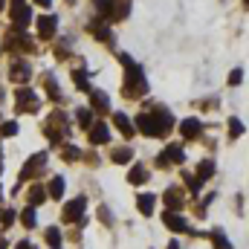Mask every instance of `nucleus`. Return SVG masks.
<instances>
[{"label": "nucleus", "mask_w": 249, "mask_h": 249, "mask_svg": "<svg viewBox=\"0 0 249 249\" xmlns=\"http://www.w3.org/2000/svg\"><path fill=\"white\" fill-rule=\"evenodd\" d=\"M171 127H174V116L160 107V110H154V113H139L133 130H139V133H145V136H162V133L171 130Z\"/></svg>", "instance_id": "obj_1"}, {"label": "nucleus", "mask_w": 249, "mask_h": 249, "mask_svg": "<svg viewBox=\"0 0 249 249\" xmlns=\"http://www.w3.org/2000/svg\"><path fill=\"white\" fill-rule=\"evenodd\" d=\"M119 61H122V64H124V70H127V75H124V93H136V90H145L148 84H145V78H142V67L130 61V55H127V53H122V55H119Z\"/></svg>", "instance_id": "obj_2"}, {"label": "nucleus", "mask_w": 249, "mask_h": 249, "mask_svg": "<svg viewBox=\"0 0 249 249\" xmlns=\"http://www.w3.org/2000/svg\"><path fill=\"white\" fill-rule=\"evenodd\" d=\"M15 99H18V110H20V113H35V110L41 107L38 96H35L32 90H26V87H20V90L15 93Z\"/></svg>", "instance_id": "obj_3"}, {"label": "nucleus", "mask_w": 249, "mask_h": 249, "mask_svg": "<svg viewBox=\"0 0 249 249\" xmlns=\"http://www.w3.org/2000/svg\"><path fill=\"white\" fill-rule=\"evenodd\" d=\"M186 160V151H183V145H168L160 157H157V165H180Z\"/></svg>", "instance_id": "obj_4"}, {"label": "nucleus", "mask_w": 249, "mask_h": 249, "mask_svg": "<svg viewBox=\"0 0 249 249\" xmlns=\"http://www.w3.org/2000/svg\"><path fill=\"white\" fill-rule=\"evenodd\" d=\"M12 20H15V29H23V26H29V20H32V12L26 9V0H12Z\"/></svg>", "instance_id": "obj_5"}, {"label": "nucleus", "mask_w": 249, "mask_h": 249, "mask_svg": "<svg viewBox=\"0 0 249 249\" xmlns=\"http://www.w3.org/2000/svg\"><path fill=\"white\" fill-rule=\"evenodd\" d=\"M84 206H87V200H84V197H75V200H70V203L64 206V220H67V223H75V220H81V214H84Z\"/></svg>", "instance_id": "obj_6"}, {"label": "nucleus", "mask_w": 249, "mask_h": 249, "mask_svg": "<svg viewBox=\"0 0 249 249\" xmlns=\"http://www.w3.org/2000/svg\"><path fill=\"white\" fill-rule=\"evenodd\" d=\"M162 200H165V212H180L183 209V191L180 188H168L165 194H162Z\"/></svg>", "instance_id": "obj_7"}, {"label": "nucleus", "mask_w": 249, "mask_h": 249, "mask_svg": "<svg viewBox=\"0 0 249 249\" xmlns=\"http://www.w3.org/2000/svg\"><path fill=\"white\" fill-rule=\"evenodd\" d=\"M55 29H58L55 15H44V18H38V32H41V38H53Z\"/></svg>", "instance_id": "obj_8"}, {"label": "nucleus", "mask_w": 249, "mask_h": 249, "mask_svg": "<svg viewBox=\"0 0 249 249\" xmlns=\"http://www.w3.org/2000/svg\"><path fill=\"white\" fill-rule=\"evenodd\" d=\"M165 226L171 229V232H188V223H186V217H180V212H165Z\"/></svg>", "instance_id": "obj_9"}, {"label": "nucleus", "mask_w": 249, "mask_h": 249, "mask_svg": "<svg viewBox=\"0 0 249 249\" xmlns=\"http://www.w3.org/2000/svg\"><path fill=\"white\" fill-rule=\"evenodd\" d=\"M47 165V154H35L26 165H23V180L26 177H32V174H41V168Z\"/></svg>", "instance_id": "obj_10"}, {"label": "nucleus", "mask_w": 249, "mask_h": 249, "mask_svg": "<svg viewBox=\"0 0 249 249\" xmlns=\"http://www.w3.org/2000/svg\"><path fill=\"white\" fill-rule=\"evenodd\" d=\"M200 130H203L200 119H186V122H180V133H183L186 139H197V136H200Z\"/></svg>", "instance_id": "obj_11"}, {"label": "nucleus", "mask_w": 249, "mask_h": 249, "mask_svg": "<svg viewBox=\"0 0 249 249\" xmlns=\"http://www.w3.org/2000/svg\"><path fill=\"white\" fill-rule=\"evenodd\" d=\"M110 139V130H107V124L99 122V124H90V142L93 145H99V142H107Z\"/></svg>", "instance_id": "obj_12"}, {"label": "nucleus", "mask_w": 249, "mask_h": 249, "mask_svg": "<svg viewBox=\"0 0 249 249\" xmlns=\"http://www.w3.org/2000/svg\"><path fill=\"white\" fill-rule=\"evenodd\" d=\"M90 99H93V110H99V113H107V110H110V102H107V93H99V90H90Z\"/></svg>", "instance_id": "obj_13"}, {"label": "nucleus", "mask_w": 249, "mask_h": 249, "mask_svg": "<svg viewBox=\"0 0 249 249\" xmlns=\"http://www.w3.org/2000/svg\"><path fill=\"white\" fill-rule=\"evenodd\" d=\"M145 180H148L145 165H133V168H130V174H127V183H130V186H142Z\"/></svg>", "instance_id": "obj_14"}, {"label": "nucleus", "mask_w": 249, "mask_h": 249, "mask_svg": "<svg viewBox=\"0 0 249 249\" xmlns=\"http://www.w3.org/2000/svg\"><path fill=\"white\" fill-rule=\"evenodd\" d=\"M12 81H18V84H23V81H29V67L20 61L12 64Z\"/></svg>", "instance_id": "obj_15"}, {"label": "nucleus", "mask_w": 249, "mask_h": 249, "mask_svg": "<svg viewBox=\"0 0 249 249\" xmlns=\"http://www.w3.org/2000/svg\"><path fill=\"white\" fill-rule=\"evenodd\" d=\"M136 209L148 217V214L154 212V194H139V197H136Z\"/></svg>", "instance_id": "obj_16"}, {"label": "nucleus", "mask_w": 249, "mask_h": 249, "mask_svg": "<svg viewBox=\"0 0 249 249\" xmlns=\"http://www.w3.org/2000/svg\"><path fill=\"white\" fill-rule=\"evenodd\" d=\"M113 122H116V127L122 130L124 136H133L136 130H133V124H130V119L124 116V113H113Z\"/></svg>", "instance_id": "obj_17"}, {"label": "nucleus", "mask_w": 249, "mask_h": 249, "mask_svg": "<svg viewBox=\"0 0 249 249\" xmlns=\"http://www.w3.org/2000/svg\"><path fill=\"white\" fill-rule=\"evenodd\" d=\"M212 174H214V162H212V160H203V162L197 165V180H200V183H206Z\"/></svg>", "instance_id": "obj_18"}, {"label": "nucleus", "mask_w": 249, "mask_h": 249, "mask_svg": "<svg viewBox=\"0 0 249 249\" xmlns=\"http://www.w3.org/2000/svg\"><path fill=\"white\" fill-rule=\"evenodd\" d=\"M26 197H29V206L35 209V206H41V203L47 200V191H44V188H38V186H32V188H29V194H26Z\"/></svg>", "instance_id": "obj_19"}, {"label": "nucleus", "mask_w": 249, "mask_h": 249, "mask_svg": "<svg viewBox=\"0 0 249 249\" xmlns=\"http://www.w3.org/2000/svg\"><path fill=\"white\" fill-rule=\"evenodd\" d=\"M44 238H47V244H50V249H58V247H61V232H58L55 226H50V229L44 232Z\"/></svg>", "instance_id": "obj_20"}, {"label": "nucleus", "mask_w": 249, "mask_h": 249, "mask_svg": "<svg viewBox=\"0 0 249 249\" xmlns=\"http://www.w3.org/2000/svg\"><path fill=\"white\" fill-rule=\"evenodd\" d=\"M20 220H23V226H26V229H35V226H38L35 209H32V206H26V209H23V214H20Z\"/></svg>", "instance_id": "obj_21"}, {"label": "nucleus", "mask_w": 249, "mask_h": 249, "mask_svg": "<svg viewBox=\"0 0 249 249\" xmlns=\"http://www.w3.org/2000/svg\"><path fill=\"white\" fill-rule=\"evenodd\" d=\"M72 81H75V87H78V90H84V93H90V81H87V72H84V70H78V72H72Z\"/></svg>", "instance_id": "obj_22"}, {"label": "nucleus", "mask_w": 249, "mask_h": 249, "mask_svg": "<svg viewBox=\"0 0 249 249\" xmlns=\"http://www.w3.org/2000/svg\"><path fill=\"white\" fill-rule=\"evenodd\" d=\"M212 241H214V249H232V244H229L226 235H223V229H214V232H212Z\"/></svg>", "instance_id": "obj_23"}, {"label": "nucleus", "mask_w": 249, "mask_h": 249, "mask_svg": "<svg viewBox=\"0 0 249 249\" xmlns=\"http://www.w3.org/2000/svg\"><path fill=\"white\" fill-rule=\"evenodd\" d=\"M75 119L81 122V127H90V124H93V113H90L87 107H78V110H75Z\"/></svg>", "instance_id": "obj_24"}, {"label": "nucleus", "mask_w": 249, "mask_h": 249, "mask_svg": "<svg viewBox=\"0 0 249 249\" xmlns=\"http://www.w3.org/2000/svg\"><path fill=\"white\" fill-rule=\"evenodd\" d=\"M90 29H93V35H96L99 41H110V29H107L105 23H93Z\"/></svg>", "instance_id": "obj_25"}, {"label": "nucleus", "mask_w": 249, "mask_h": 249, "mask_svg": "<svg viewBox=\"0 0 249 249\" xmlns=\"http://www.w3.org/2000/svg\"><path fill=\"white\" fill-rule=\"evenodd\" d=\"M50 194H53V200H58L64 194V180L61 177H53V183H50Z\"/></svg>", "instance_id": "obj_26"}, {"label": "nucleus", "mask_w": 249, "mask_h": 249, "mask_svg": "<svg viewBox=\"0 0 249 249\" xmlns=\"http://www.w3.org/2000/svg\"><path fill=\"white\" fill-rule=\"evenodd\" d=\"M130 157H133L130 148H116L113 151V162H130Z\"/></svg>", "instance_id": "obj_27"}, {"label": "nucleus", "mask_w": 249, "mask_h": 249, "mask_svg": "<svg viewBox=\"0 0 249 249\" xmlns=\"http://www.w3.org/2000/svg\"><path fill=\"white\" fill-rule=\"evenodd\" d=\"M229 133H232V136H241V133H244V122H241L238 116L229 119Z\"/></svg>", "instance_id": "obj_28"}, {"label": "nucleus", "mask_w": 249, "mask_h": 249, "mask_svg": "<svg viewBox=\"0 0 249 249\" xmlns=\"http://www.w3.org/2000/svg\"><path fill=\"white\" fill-rule=\"evenodd\" d=\"M0 133H3V136H15V133H18V122H3Z\"/></svg>", "instance_id": "obj_29"}, {"label": "nucleus", "mask_w": 249, "mask_h": 249, "mask_svg": "<svg viewBox=\"0 0 249 249\" xmlns=\"http://www.w3.org/2000/svg\"><path fill=\"white\" fill-rule=\"evenodd\" d=\"M241 81H244V70H232V72H229V84H232V87H238Z\"/></svg>", "instance_id": "obj_30"}, {"label": "nucleus", "mask_w": 249, "mask_h": 249, "mask_svg": "<svg viewBox=\"0 0 249 249\" xmlns=\"http://www.w3.org/2000/svg\"><path fill=\"white\" fill-rule=\"evenodd\" d=\"M47 90H50V96H58V84H55V78H53V75L47 78Z\"/></svg>", "instance_id": "obj_31"}, {"label": "nucleus", "mask_w": 249, "mask_h": 249, "mask_svg": "<svg viewBox=\"0 0 249 249\" xmlns=\"http://www.w3.org/2000/svg\"><path fill=\"white\" fill-rule=\"evenodd\" d=\"M78 157H81V154H78V148H75V151H72V148H67V151H64V160H67V162H72V160H78Z\"/></svg>", "instance_id": "obj_32"}, {"label": "nucleus", "mask_w": 249, "mask_h": 249, "mask_svg": "<svg viewBox=\"0 0 249 249\" xmlns=\"http://www.w3.org/2000/svg\"><path fill=\"white\" fill-rule=\"evenodd\" d=\"M12 220H15V212H9V209H6V212H3V217H0V223H3V226H9Z\"/></svg>", "instance_id": "obj_33"}, {"label": "nucleus", "mask_w": 249, "mask_h": 249, "mask_svg": "<svg viewBox=\"0 0 249 249\" xmlns=\"http://www.w3.org/2000/svg\"><path fill=\"white\" fill-rule=\"evenodd\" d=\"M35 3H38V6H44V9H47V6H50V3H53V0H35Z\"/></svg>", "instance_id": "obj_34"}, {"label": "nucleus", "mask_w": 249, "mask_h": 249, "mask_svg": "<svg viewBox=\"0 0 249 249\" xmlns=\"http://www.w3.org/2000/svg\"><path fill=\"white\" fill-rule=\"evenodd\" d=\"M18 249H32V247H29V244H26V241H23V244H18Z\"/></svg>", "instance_id": "obj_35"}, {"label": "nucleus", "mask_w": 249, "mask_h": 249, "mask_svg": "<svg viewBox=\"0 0 249 249\" xmlns=\"http://www.w3.org/2000/svg\"><path fill=\"white\" fill-rule=\"evenodd\" d=\"M168 249H180V247H177V244H168Z\"/></svg>", "instance_id": "obj_36"}, {"label": "nucleus", "mask_w": 249, "mask_h": 249, "mask_svg": "<svg viewBox=\"0 0 249 249\" xmlns=\"http://www.w3.org/2000/svg\"><path fill=\"white\" fill-rule=\"evenodd\" d=\"M0 171H3V157H0Z\"/></svg>", "instance_id": "obj_37"}, {"label": "nucleus", "mask_w": 249, "mask_h": 249, "mask_svg": "<svg viewBox=\"0 0 249 249\" xmlns=\"http://www.w3.org/2000/svg\"><path fill=\"white\" fill-rule=\"evenodd\" d=\"M0 9H3V0H0Z\"/></svg>", "instance_id": "obj_38"}]
</instances>
